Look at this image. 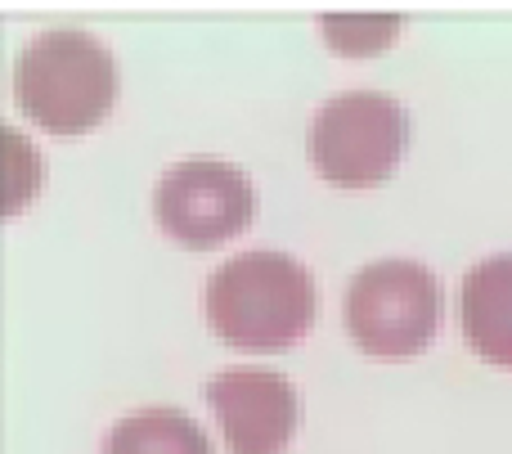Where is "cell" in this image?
<instances>
[{
    "instance_id": "obj_1",
    "label": "cell",
    "mask_w": 512,
    "mask_h": 454,
    "mask_svg": "<svg viewBox=\"0 0 512 454\" xmlns=\"http://www.w3.org/2000/svg\"><path fill=\"white\" fill-rule=\"evenodd\" d=\"M207 320L239 351H283L315 324V279L297 257L252 248L207 279Z\"/></svg>"
},
{
    "instance_id": "obj_2",
    "label": "cell",
    "mask_w": 512,
    "mask_h": 454,
    "mask_svg": "<svg viewBox=\"0 0 512 454\" xmlns=\"http://www.w3.org/2000/svg\"><path fill=\"white\" fill-rule=\"evenodd\" d=\"M14 99L41 131L81 135L108 117L117 99V59L90 32L54 27L23 45L14 63Z\"/></svg>"
},
{
    "instance_id": "obj_3",
    "label": "cell",
    "mask_w": 512,
    "mask_h": 454,
    "mask_svg": "<svg viewBox=\"0 0 512 454\" xmlns=\"http://www.w3.org/2000/svg\"><path fill=\"white\" fill-rule=\"evenodd\" d=\"M441 279L409 257H382L346 284V329L364 356L405 360L427 351L441 329Z\"/></svg>"
},
{
    "instance_id": "obj_4",
    "label": "cell",
    "mask_w": 512,
    "mask_h": 454,
    "mask_svg": "<svg viewBox=\"0 0 512 454\" xmlns=\"http://www.w3.org/2000/svg\"><path fill=\"white\" fill-rule=\"evenodd\" d=\"M409 144V117L382 90H342L310 122V162L328 185L369 189L391 176Z\"/></svg>"
},
{
    "instance_id": "obj_5",
    "label": "cell",
    "mask_w": 512,
    "mask_h": 454,
    "mask_svg": "<svg viewBox=\"0 0 512 454\" xmlns=\"http://www.w3.org/2000/svg\"><path fill=\"white\" fill-rule=\"evenodd\" d=\"M153 216L171 239L189 248H212L221 239H234L256 216V189L234 162L185 158L162 171Z\"/></svg>"
},
{
    "instance_id": "obj_6",
    "label": "cell",
    "mask_w": 512,
    "mask_h": 454,
    "mask_svg": "<svg viewBox=\"0 0 512 454\" xmlns=\"http://www.w3.org/2000/svg\"><path fill=\"white\" fill-rule=\"evenodd\" d=\"M207 405L221 419L230 454H283L297 437L301 396L270 369H225L207 383Z\"/></svg>"
},
{
    "instance_id": "obj_7",
    "label": "cell",
    "mask_w": 512,
    "mask_h": 454,
    "mask_svg": "<svg viewBox=\"0 0 512 454\" xmlns=\"http://www.w3.org/2000/svg\"><path fill=\"white\" fill-rule=\"evenodd\" d=\"M463 338L490 365L512 369V252H490L463 275Z\"/></svg>"
},
{
    "instance_id": "obj_8",
    "label": "cell",
    "mask_w": 512,
    "mask_h": 454,
    "mask_svg": "<svg viewBox=\"0 0 512 454\" xmlns=\"http://www.w3.org/2000/svg\"><path fill=\"white\" fill-rule=\"evenodd\" d=\"M104 454H212V441L185 410H140L113 423Z\"/></svg>"
},
{
    "instance_id": "obj_9",
    "label": "cell",
    "mask_w": 512,
    "mask_h": 454,
    "mask_svg": "<svg viewBox=\"0 0 512 454\" xmlns=\"http://www.w3.org/2000/svg\"><path fill=\"white\" fill-rule=\"evenodd\" d=\"M337 50H378L396 36L400 18H324L319 23Z\"/></svg>"
}]
</instances>
